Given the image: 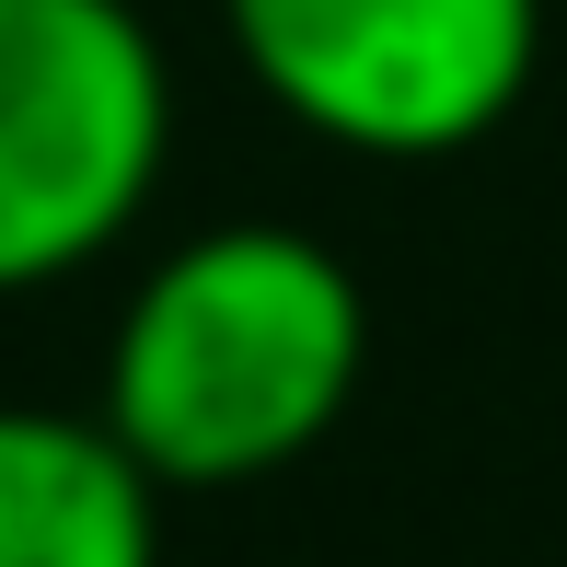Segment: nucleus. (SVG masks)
Wrapping results in <instances>:
<instances>
[{
	"instance_id": "obj_4",
	"label": "nucleus",
	"mask_w": 567,
	"mask_h": 567,
	"mask_svg": "<svg viewBox=\"0 0 567 567\" xmlns=\"http://www.w3.org/2000/svg\"><path fill=\"white\" fill-rule=\"evenodd\" d=\"M0 567H163V486L105 417L0 405Z\"/></svg>"
},
{
	"instance_id": "obj_3",
	"label": "nucleus",
	"mask_w": 567,
	"mask_h": 567,
	"mask_svg": "<svg viewBox=\"0 0 567 567\" xmlns=\"http://www.w3.org/2000/svg\"><path fill=\"white\" fill-rule=\"evenodd\" d=\"M255 93L359 163H452L533 93L545 0H220Z\"/></svg>"
},
{
	"instance_id": "obj_2",
	"label": "nucleus",
	"mask_w": 567,
	"mask_h": 567,
	"mask_svg": "<svg viewBox=\"0 0 567 567\" xmlns=\"http://www.w3.org/2000/svg\"><path fill=\"white\" fill-rule=\"evenodd\" d=\"M174 70L127 0H0V290L93 267L151 209Z\"/></svg>"
},
{
	"instance_id": "obj_1",
	"label": "nucleus",
	"mask_w": 567,
	"mask_h": 567,
	"mask_svg": "<svg viewBox=\"0 0 567 567\" xmlns=\"http://www.w3.org/2000/svg\"><path fill=\"white\" fill-rule=\"evenodd\" d=\"M371 371V301L348 255L290 220H220L127 290L93 417L163 486H255L348 417Z\"/></svg>"
}]
</instances>
